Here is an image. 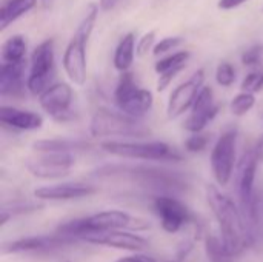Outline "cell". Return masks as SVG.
Masks as SVG:
<instances>
[{
    "label": "cell",
    "instance_id": "obj_40",
    "mask_svg": "<svg viewBox=\"0 0 263 262\" xmlns=\"http://www.w3.org/2000/svg\"><path fill=\"white\" fill-rule=\"evenodd\" d=\"M174 262H179V261H174Z\"/></svg>",
    "mask_w": 263,
    "mask_h": 262
},
{
    "label": "cell",
    "instance_id": "obj_6",
    "mask_svg": "<svg viewBox=\"0 0 263 262\" xmlns=\"http://www.w3.org/2000/svg\"><path fill=\"white\" fill-rule=\"evenodd\" d=\"M55 79V56L54 40L46 39L39 43L31 54V66L26 79V90L32 96H40Z\"/></svg>",
    "mask_w": 263,
    "mask_h": 262
},
{
    "label": "cell",
    "instance_id": "obj_39",
    "mask_svg": "<svg viewBox=\"0 0 263 262\" xmlns=\"http://www.w3.org/2000/svg\"><path fill=\"white\" fill-rule=\"evenodd\" d=\"M262 12H263V8H262Z\"/></svg>",
    "mask_w": 263,
    "mask_h": 262
},
{
    "label": "cell",
    "instance_id": "obj_21",
    "mask_svg": "<svg viewBox=\"0 0 263 262\" xmlns=\"http://www.w3.org/2000/svg\"><path fill=\"white\" fill-rule=\"evenodd\" d=\"M37 6V0H5L0 9V29L5 31L11 23L28 14Z\"/></svg>",
    "mask_w": 263,
    "mask_h": 262
},
{
    "label": "cell",
    "instance_id": "obj_31",
    "mask_svg": "<svg viewBox=\"0 0 263 262\" xmlns=\"http://www.w3.org/2000/svg\"><path fill=\"white\" fill-rule=\"evenodd\" d=\"M156 37H157V31H156V29H151V31L145 32V34L137 40V45H136V53H137V56L143 57V56H146L151 49H154Z\"/></svg>",
    "mask_w": 263,
    "mask_h": 262
},
{
    "label": "cell",
    "instance_id": "obj_36",
    "mask_svg": "<svg viewBox=\"0 0 263 262\" xmlns=\"http://www.w3.org/2000/svg\"><path fill=\"white\" fill-rule=\"evenodd\" d=\"M120 2H123V0H99V8H100L102 11H111V9H114Z\"/></svg>",
    "mask_w": 263,
    "mask_h": 262
},
{
    "label": "cell",
    "instance_id": "obj_5",
    "mask_svg": "<svg viewBox=\"0 0 263 262\" xmlns=\"http://www.w3.org/2000/svg\"><path fill=\"white\" fill-rule=\"evenodd\" d=\"M100 148L116 158L136 159V161H154V162H179L183 156L170 144L162 141L148 142H123L106 141L100 144Z\"/></svg>",
    "mask_w": 263,
    "mask_h": 262
},
{
    "label": "cell",
    "instance_id": "obj_35",
    "mask_svg": "<svg viewBox=\"0 0 263 262\" xmlns=\"http://www.w3.org/2000/svg\"><path fill=\"white\" fill-rule=\"evenodd\" d=\"M116 262H156V259H153L148 255H133V256H123Z\"/></svg>",
    "mask_w": 263,
    "mask_h": 262
},
{
    "label": "cell",
    "instance_id": "obj_30",
    "mask_svg": "<svg viewBox=\"0 0 263 262\" xmlns=\"http://www.w3.org/2000/svg\"><path fill=\"white\" fill-rule=\"evenodd\" d=\"M210 144V136L203 134V133H193V136H190L185 141V150L188 153H202L203 150H206Z\"/></svg>",
    "mask_w": 263,
    "mask_h": 262
},
{
    "label": "cell",
    "instance_id": "obj_16",
    "mask_svg": "<svg viewBox=\"0 0 263 262\" xmlns=\"http://www.w3.org/2000/svg\"><path fill=\"white\" fill-rule=\"evenodd\" d=\"M74 242L72 239L63 238L60 235L54 236H28L20 238L3 246L5 253H48Z\"/></svg>",
    "mask_w": 263,
    "mask_h": 262
},
{
    "label": "cell",
    "instance_id": "obj_12",
    "mask_svg": "<svg viewBox=\"0 0 263 262\" xmlns=\"http://www.w3.org/2000/svg\"><path fill=\"white\" fill-rule=\"evenodd\" d=\"M154 212L160 219V225L166 233H177L180 232L188 222L193 221L191 212L188 207L180 202L177 198L171 195H159L154 198L153 202Z\"/></svg>",
    "mask_w": 263,
    "mask_h": 262
},
{
    "label": "cell",
    "instance_id": "obj_26",
    "mask_svg": "<svg viewBox=\"0 0 263 262\" xmlns=\"http://www.w3.org/2000/svg\"><path fill=\"white\" fill-rule=\"evenodd\" d=\"M191 57V53L190 51H177V53H173L170 56H165L163 59L157 60L156 65H154V69L156 73L160 76L163 73H168L174 68H186V63Z\"/></svg>",
    "mask_w": 263,
    "mask_h": 262
},
{
    "label": "cell",
    "instance_id": "obj_28",
    "mask_svg": "<svg viewBox=\"0 0 263 262\" xmlns=\"http://www.w3.org/2000/svg\"><path fill=\"white\" fill-rule=\"evenodd\" d=\"M242 91H248L253 94L262 93L263 91V71L262 69H254L245 76L240 85Z\"/></svg>",
    "mask_w": 263,
    "mask_h": 262
},
{
    "label": "cell",
    "instance_id": "obj_7",
    "mask_svg": "<svg viewBox=\"0 0 263 262\" xmlns=\"http://www.w3.org/2000/svg\"><path fill=\"white\" fill-rule=\"evenodd\" d=\"M114 102L122 113L140 119L153 108L154 96L149 90L137 85L131 71H125L120 74L119 83L116 86Z\"/></svg>",
    "mask_w": 263,
    "mask_h": 262
},
{
    "label": "cell",
    "instance_id": "obj_10",
    "mask_svg": "<svg viewBox=\"0 0 263 262\" xmlns=\"http://www.w3.org/2000/svg\"><path fill=\"white\" fill-rule=\"evenodd\" d=\"M259 159L253 150H248L242 154L237 167H236V185L237 195L242 204V212L245 218L248 216L250 221L256 219V199H254V181L257 173Z\"/></svg>",
    "mask_w": 263,
    "mask_h": 262
},
{
    "label": "cell",
    "instance_id": "obj_34",
    "mask_svg": "<svg viewBox=\"0 0 263 262\" xmlns=\"http://www.w3.org/2000/svg\"><path fill=\"white\" fill-rule=\"evenodd\" d=\"M250 0H219L217 2V8L222 11H230V9H236L245 3H248Z\"/></svg>",
    "mask_w": 263,
    "mask_h": 262
},
{
    "label": "cell",
    "instance_id": "obj_22",
    "mask_svg": "<svg viewBox=\"0 0 263 262\" xmlns=\"http://www.w3.org/2000/svg\"><path fill=\"white\" fill-rule=\"evenodd\" d=\"M35 151H57V153H77L88 151L91 144L86 141H69V139H45L32 144Z\"/></svg>",
    "mask_w": 263,
    "mask_h": 262
},
{
    "label": "cell",
    "instance_id": "obj_19",
    "mask_svg": "<svg viewBox=\"0 0 263 262\" xmlns=\"http://www.w3.org/2000/svg\"><path fill=\"white\" fill-rule=\"evenodd\" d=\"M25 62H3L0 68V94L3 97H17L25 90Z\"/></svg>",
    "mask_w": 263,
    "mask_h": 262
},
{
    "label": "cell",
    "instance_id": "obj_29",
    "mask_svg": "<svg viewBox=\"0 0 263 262\" xmlns=\"http://www.w3.org/2000/svg\"><path fill=\"white\" fill-rule=\"evenodd\" d=\"M236 80V69L234 66L230 63V62H222L217 69H216V82L223 86V88H228L234 83Z\"/></svg>",
    "mask_w": 263,
    "mask_h": 262
},
{
    "label": "cell",
    "instance_id": "obj_20",
    "mask_svg": "<svg viewBox=\"0 0 263 262\" xmlns=\"http://www.w3.org/2000/svg\"><path fill=\"white\" fill-rule=\"evenodd\" d=\"M136 34L134 32H126L119 45L116 46V51H114V59H112V63H114V68L120 73H125V71H129V68L133 66V62H134V57H136Z\"/></svg>",
    "mask_w": 263,
    "mask_h": 262
},
{
    "label": "cell",
    "instance_id": "obj_4",
    "mask_svg": "<svg viewBox=\"0 0 263 262\" xmlns=\"http://www.w3.org/2000/svg\"><path fill=\"white\" fill-rule=\"evenodd\" d=\"M89 133L92 137H136L143 139L151 136V130L137 117L128 116L119 110L99 108L89 122Z\"/></svg>",
    "mask_w": 263,
    "mask_h": 262
},
{
    "label": "cell",
    "instance_id": "obj_11",
    "mask_svg": "<svg viewBox=\"0 0 263 262\" xmlns=\"http://www.w3.org/2000/svg\"><path fill=\"white\" fill-rule=\"evenodd\" d=\"M40 108L54 120L59 124H66L74 120V91L71 85L65 82L52 83L49 88H46L39 96Z\"/></svg>",
    "mask_w": 263,
    "mask_h": 262
},
{
    "label": "cell",
    "instance_id": "obj_15",
    "mask_svg": "<svg viewBox=\"0 0 263 262\" xmlns=\"http://www.w3.org/2000/svg\"><path fill=\"white\" fill-rule=\"evenodd\" d=\"M83 241L97 244V246H105L117 250H125V252H134L140 253L148 247V241L143 239L142 236H137L129 232L123 230H111V232H103V233H94L86 236Z\"/></svg>",
    "mask_w": 263,
    "mask_h": 262
},
{
    "label": "cell",
    "instance_id": "obj_37",
    "mask_svg": "<svg viewBox=\"0 0 263 262\" xmlns=\"http://www.w3.org/2000/svg\"><path fill=\"white\" fill-rule=\"evenodd\" d=\"M254 151H256V154H257L259 162H262L263 164V137L257 142V145L254 147Z\"/></svg>",
    "mask_w": 263,
    "mask_h": 262
},
{
    "label": "cell",
    "instance_id": "obj_33",
    "mask_svg": "<svg viewBox=\"0 0 263 262\" xmlns=\"http://www.w3.org/2000/svg\"><path fill=\"white\" fill-rule=\"evenodd\" d=\"M263 60V46L254 45L242 54V63L245 66H257Z\"/></svg>",
    "mask_w": 263,
    "mask_h": 262
},
{
    "label": "cell",
    "instance_id": "obj_3",
    "mask_svg": "<svg viewBox=\"0 0 263 262\" xmlns=\"http://www.w3.org/2000/svg\"><path fill=\"white\" fill-rule=\"evenodd\" d=\"M99 5L91 3L88 11L85 12L82 22L79 23L74 36L71 37L69 43L65 48L63 53V69L68 76V79L77 85L82 86L86 82V73H88V42L94 31L97 17H99Z\"/></svg>",
    "mask_w": 263,
    "mask_h": 262
},
{
    "label": "cell",
    "instance_id": "obj_32",
    "mask_svg": "<svg viewBox=\"0 0 263 262\" xmlns=\"http://www.w3.org/2000/svg\"><path fill=\"white\" fill-rule=\"evenodd\" d=\"M183 42H185V39H183V37H179V36H174V37H165V39H162L160 42H157V43L154 45L153 54H154V56H160V54L170 53V51H173L174 48L180 46Z\"/></svg>",
    "mask_w": 263,
    "mask_h": 262
},
{
    "label": "cell",
    "instance_id": "obj_23",
    "mask_svg": "<svg viewBox=\"0 0 263 262\" xmlns=\"http://www.w3.org/2000/svg\"><path fill=\"white\" fill-rule=\"evenodd\" d=\"M26 40L23 36L15 34L11 36L3 45H2V60L8 63H17V62H25L26 57Z\"/></svg>",
    "mask_w": 263,
    "mask_h": 262
},
{
    "label": "cell",
    "instance_id": "obj_2",
    "mask_svg": "<svg viewBox=\"0 0 263 262\" xmlns=\"http://www.w3.org/2000/svg\"><path fill=\"white\" fill-rule=\"evenodd\" d=\"M94 174L97 178L128 179L160 193H182L188 188V181L183 174L148 165H105L97 168Z\"/></svg>",
    "mask_w": 263,
    "mask_h": 262
},
{
    "label": "cell",
    "instance_id": "obj_17",
    "mask_svg": "<svg viewBox=\"0 0 263 262\" xmlns=\"http://www.w3.org/2000/svg\"><path fill=\"white\" fill-rule=\"evenodd\" d=\"M97 191L94 185L83 182H63L45 185L34 190V196L40 201H72L92 196Z\"/></svg>",
    "mask_w": 263,
    "mask_h": 262
},
{
    "label": "cell",
    "instance_id": "obj_13",
    "mask_svg": "<svg viewBox=\"0 0 263 262\" xmlns=\"http://www.w3.org/2000/svg\"><path fill=\"white\" fill-rule=\"evenodd\" d=\"M205 82V69H197L188 80L182 82L174 91L170 94V100L166 105L168 119H177L188 110H191L194 100L197 99L200 90Z\"/></svg>",
    "mask_w": 263,
    "mask_h": 262
},
{
    "label": "cell",
    "instance_id": "obj_38",
    "mask_svg": "<svg viewBox=\"0 0 263 262\" xmlns=\"http://www.w3.org/2000/svg\"><path fill=\"white\" fill-rule=\"evenodd\" d=\"M65 262H71V261H65Z\"/></svg>",
    "mask_w": 263,
    "mask_h": 262
},
{
    "label": "cell",
    "instance_id": "obj_14",
    "mask_svg": "<svg viewBox=\"0 0 263 262\" xmlns=\"http://www.w3.org/2000/svg\"><path fill=\"white\" fill-rule=\"evenodd\" d=\"M217 113L219 105L214 102V91L211 86L203 85L191 107V113L186 117L183 127L190 133H202L206 128V125L217 116Z\"/></svg>",
    "mask_w": 263,
    "mask_h": 262
},
{
    "label": "cell",
    "instance_id": "obj_27",
    "mask_svg": "<svg viewBox=\"0 0 263 262\" xmlns=\"http://www.w3.org/2000/svg\"><path fill=\"white\" fill-rule=\"evenodd\" d=\"M254 105H256V96L253 93L242 91L233 97V100L230 103V110L234 116L242 117V116L248 114L254 108Z\"/></svg>",
    "mask_w": 263,
    "mask_h": 262
},
{
    "label": "cell",
    "instance_id": "obj_8",
    "mask_svg": "<svg viewBox=\"0 0 263 262\" xmlns=\"http://www.w3.org/2000/svg\"><path fill=\"white\" fill-rule=\"evenodd\" d=\"M237 137H239V131L236 128H230L220 134V137L217 139V142L211 150V156H210L211 171L216 182L220 187H227L236 171Z\"/></svg>",
    "mask_w": 263,
    "mask_h": 262
},
{
    "label": "cell",
    "instance_id": "obj_25",
    "mask_svg": "<svg viewBox=\"0 0 263 262\" xmlns=\"http://www.w3.org/2000/svg\"><path fill=\"white\" fill-rule=\"evenodd\" d=\"M43 208L42 204H37V202H31V201H17V202H12V204H5L2 207V213H0V225L3 227L12 216L15 215H25V213H32V212H37Z\"/></svg>",
    "mask_w": 263,
    "mask_h": 262
},
{
    "label": "cell",
    "instance_id": "obj_9",
    "mask_svg": "<svg viewBox=\"0 0 263 262\" xmlns=\"http://www.w3.org/2000/svg\"><path fill=\"white\" fill-rule=\"evenodd\" d=\"M76 164L72 153L37 151L25 161V168L39 179H62L66 178Z\"/></svg>",
    "mask_w": 263,
    "mask_h": 262
},
{
    "label": "cell",
    "instance_id": "obj_24",
    "mask_svg": "<svg viewBox=\"0 0 263 262\" xmlns=\"http://www.w3.org/2000/svg\"><path fill=\"white\" fill-rule=\"evenodd\" d=\"M205 252H206V258L210 262H233L236 258L228 250L222 236L219 238L214 235H208L205 238Z\"/></svg>",
    "mask_w": 263,
    "mask_h": 262
},
{
    "label": "cell",
    "instance_id": "obj_1",
    "mask_svg": "<svg viewBox=\"0 0 263 262\" xmlns=\"http://www.w3.org/2000/svg\"><path fill=\"white\" fill-rule=\"evenodd\" d=\"M206 201L219 224L220 235L228 250L237 256L245 252L251 244V233L245 222L243 212L236 202L222 193L216 185H206Z\"/></svg>",
    "mask_w": 263,
    "mask_h": 262
},
{
    "label": "cell",
    "instance_id": "obj_18",
    "mask_svg": "<svg viewBox=\"0 0 263 262\" xmlns=\"http://www.w3.org/2000/svg\"><path fill=\"white\" fill-rule=\"evenodd\" d=\"M0 122L3 127L15 131H34L43 125V117L39 113L20 110L15 107L3 105L0 110Z\"/></svg>",
    "mask_w": 263,
    "mask_h": 262
}]
</instances>
